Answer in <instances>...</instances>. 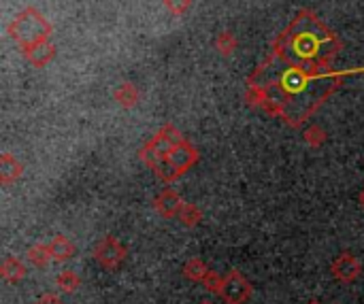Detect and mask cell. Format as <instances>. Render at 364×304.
<instances>
[{
	"instance_id": "11",
	"label": "cell",
	"mask_w": 364,
	"mask_h": 304,
	"mask_svg": "<svg viewBox=\"0 0 364 304\" xmlns=\"http://www.w3.org/2000/svg\"><path fill=\"white\" fill-rule=\"evenodd\" d=\"M0 275H2L4 281L17 283V281H21V279L28 275V271H26V266H23L21 260L9 256V258H4V262H2V266H0Z\"/></svg>"
},
{
	"instance_id": "12",
	"label": "cell",
	"mask_w": 364,
	"mask_h": 304,
	"mask_svg": "<svg viewBox=\"0 0 364 304\" xmlns=\"http://www.w3.org/2000/svg\"><path fill=\"white\" fill-rule=\"evenodd\" d=\"M49 251H51V258H53L55 262H66V260H70V258L75 256V245H73L66 237L58 234V237L49 243Z\"/></svg>"
},
{
	"instance_id": "19",
	"label": "cell",
	"mask_w": 364,
	"mask_h": 304,
	"mask_svg": "<svg viewBox=\"0 0 364 304\" xmlns=\"http://www.w3.org/2000/svg\"><path fill=\"white\" fill-rule=\"evenodd\" d=\"M305 143L311 147H322L326 143V132L320 126H309L305 130Z\"/></svg>"
},
{
	"instance_id": "2",
	"label": "cell",
	"mask_w": 364,
	"mask_h": 304,
	"mask_svg": "<svg viewBox=\"0 0 364 304\" xmlns=\"http://www.w3.org/2000/svg\"><path fill=\"white\" fill-rule=\"evenodd\" d=\"M9 34L21 47V51H28L34 45L51 38V23L41 15V11L28 6L15 15V19L9 26Z\"/></svg>"
},
{
	"instance_id": "21",
	"label": "cell",
	"mask_w": 364,
	"mask_h": 304,
	"mask_svg": "<svg viewBox=\"0 0 364 304\" xmlns=\"http://www.w3.org/2000/svg\"><path fill=\"white\" fill-rule=\"evenodd\" d=\"M192 0H164V6L173 13V15H183L190 9Z\"/></svg>"
},
{
	"instance_id": "9",
	"label": "cell",
	"mask_w": 364,
	"mask_h": 304,
	"mask_svg": "<svg viewBox=\"0 0 364 304\" xmlns=\"http://www.w3.org/2000/svg\"><path fill=\"white\" fill-rule=\"evenodd\" d=\"M23 55L28 58V62H30V64H34L36 68H43V66H47V64L53 60V55H55V47H53V43H51V38H49V40H45V43L34 45L32 49L23 51Z\"/></svg>"
},
{
	"instance_id": "25",
	"label": "cell",
	"mask_w": 364,
	"mask_h": 304,
	"mask_svg": "<svg viewBox=\"0 0 364 304\" xmlns=\"http://www.w3.org/2000/svg\"><path fill=\"white\" fill-rule=\"evenodd\" d=\"M307 304H320L318 300H311V303H307Z\"/></svg>"
},
{
	"instance_id": "13",
	"label": "cell",
	"mask_w": 364,
	"mask_h": 304,
	"mask_svg": "<svg viewBox=\"0 0 364 304\" xmlns=\"http://www.w3.org/2000/svg\"><path fill=\"white\" fill-rule=\"evenodd\" d=\"M139 98H141V94H139V89H136L132 83H122V85L115 89V100H117L124 109L134 107V104L139 102Z\"/></svg>"
},
{
	"instance_id": "20",
	"label": "cell",
	"mask_w": 364,
	"mask_h": 304,
	"mask_svg": "<svg viewBox=\"0 0 364 304\" xmlns=\"http://www.w3.org/2000/svg\"><path fill=\"white\" fill-rule=\"evenodd\" d=\"M222 277L218 275V273H207V277L203 279V286H205V290H209L211 294H220V290H222Z\"/></svg>"
},
{
	"instance_id": "17",
	"label": "cell",
	"mask_w": 364,
	"mask_h": 304,
	"mask_svg": "<svg viewBox=\"0 0 364 304\" xmlns=\"http://www.w3.org/2000/svg\"><path fill=\"white\" fill-rule=\"evenodd\" d=\"M237 36L232 34V32H220L218 34V38H215V49L222 53V55H232L235 53V49H237Z\"/></svg>"
},
{
	"instance_id": "1",
	"label": "cell",
	"mask_w": 364,
	"mask_h": 304,
	"mask_svg": "<svg viewBox=\"0 0 364 304\" xmlns=\"http://www.w3.org/2000/svg\"><path fill=\"white\" fill-rule=\"evenodd\" d=\"M354 72H360V68L341 72L311 68L271 53V58L250 77L247 100L254 107H262L269 115L301 126L339 85L341 77Z\"/></svg>"
},
{
	"instance_id": "18",
	"label": "cell",
	"mask_w": 364,
	"mask_h": 304,
	"mask_svg": "<svg viewBox=\"0 0 364 304\" xmlns=\"http://www.w3.org/2000/svg\"><path fill=\"white\" fill-rule=\"evenodd\" d=\"M179 222L183 224V226H188V228H194V226H198V222H200V211L194 207V205H186L183 202V207H181V211H179Z\"/></svg>"
},
{
	"instance_id": "22",
	"label": "cell",
	"mask_w": 364,
	"mask_h": 304,
	"mask_svg": "<svg viewBox=\"0 0 364 304\" xmlns=\"http://www.w3.org/2000/svg\"><path fill=\"white\" fill-rule=\"evenodd\" d=\"M34 304H64L55 294H43Z\"/></svg>"
},
{
	"instance_id": "8",
	"label": "cell",
	"mask_w": 364,
	"mask_h": 304,
	"mask_svg": "<svg viewBox=\"0 0 364 304\" xmlns=\"http://www.w3.org/2000/svg\"><path fill=\"white\" fill-rule=\"evenodd\" d=\"M183 207V200L179 198V194L171 188H166L162 194H158V198L154 200V209L162 215V217H177L179 211Z\"/></svg>"
},
{
	"instance_id": "24",
	"label": "cell",
	"mask_w": 364,
	"mask_h": 304,
	"mask_svg": "<svg viewBox=\"0 0 364 304\" xmlns=\"http://www.w3.org/2000/svg\"><path fill=\"white\" fill-rule=\"evenodd\" d=\"M200 304H213L211 300H205V303H200Z\"/></svg>"
},
{
	"instance_id": "6",
	"label": "cell",
	"mask_w": 364,
	"mask_h": 304,
	"mask_svg": "<svg viewBox=\"0 0 364 304\" xmlns=\"http://www.w3.org/2000/svg\"><path fill=\"white\" fill-rule=\"evenodd\" d=\"M94 258L100 266L109 268V271H115L119 268V264L126 260V247L113 239V237H105L96 243L94 247Z\"/></svg>"
},
{
	"instance_id": "7",
	"label": "cell",
	"mask_w": 364,
	"mask_h": 304,
	"mask_svg": "<svg viewBox=\"0 0 364 304\" xmlns=\"http://www.w3.org/2000/svg\"><path fill=\"white\" fill-rule=\"evenodd\" d=\"M331 273L337 281L341 283H352L360 277L363 273V264L352 256V254H341L333 260L331 264Z\"/></svg>"
},
{
	"instance_id": "14",
	"label": "cell",
	"mask_w": 364,
	"mask_h": 304,
	"mask_svg": "<svg viewBox=\"0 0 364 304\" xmlns=\"http://www.w3.org/2000/svg\"><path fill=\"white\" fill-rule=\"evenodd\" d=\"M26 256H28V262L36 268H45L49 264V260H53L49 245H34L26 251Z\"/></svg>"
},
{
	"instance_id": "4",
	"label": "cell",
	"mask_w": 364,
	"mask_h": 304,
	"mask_svg": "<svg viewBox=\"0 0 364 304\" xmlns=\"http://www.w3.org/2000/svg\"><path fill=\"white\" fill-rule=\"evenodd\" d=\"M183 141V136H181V132L175 128V126H164L143 149H141V160L149 166V168H156L168 153H171V149L177 145V143H181Z\"/></svg>"
},
{
	"instance_id": "15",
	"label": "cell",
	"mask_w": 364,
	"mask_h": 304,
	"mask_svg": "<svg viewBox=\"0 0 364 304\" xmlns=\"http://www.w3.org/2000/svg\"><path fill=\"white\" fill-rule=\"evenodd\" d=\"M55 286H58V290L62 294H75L79 290V286H81V279L73 271H62L58 275V279H55Z\"/></svg>"
},
{
	"instance_id": "10",
	"label": "cell",
	"mask_w": 364,
	"mask_h": 304,
	"mask_svg": "<svg viewBox=\"0 0 364 304\" xmlns=\"http://www.w3.org/2000/svg\"><path fill=\"white\" fill-rule=\"evenodd\" d=\"M21 170H23V166L11 153H2V158H0V181L4 185H11L13 181H17L21 177Z\"/></svg>"
},
{
	"instance_id": "16",
	"label": "cell",
	"mask_w": 364,
	"mask_h": 304,
	"mask_svg": "<svg viewBox=\"0 0 364 304\" xmlns=\"http://www.w3.org/2000/svg\"><path fill=\"white\" fill-rule=\"evenodd\" d=\"M207 273H209L207 264H205L203 260H198V258L190 260V262L183 266V275H186L188 279H192V281H200V283H203V279L207 277Z\"/></svg>"
},
{
	"instance_id": "23",
	"label": "cell",
	"mask_w": 364,
	"mask_h": 304,
	"mask_svg": "<svg viewBox=\"0 0 364 304\" xmlns=\"http://www.w3.org/2000/svg\"><path fill=\"white\" fill-rule=\"evenodd\" d=\"M358 205H360V207L364 209V190L360 192V194H358Z\"/></svg>"
},
{
	"instance_id": "5",
	"label": "cell",
	"mask_w": 364,
	"mask_h": 304,
	"mask_svg": "<svg viewBox=\"0 0 364 304\" xmlns=\"http://www.w3.org/2000/svg\"><path fill=\"white\" fill-rule=\"evenodd\" d=\"M220 296L226 304H245L252 296V283L241 273L230 271L222 281Z\"/></svg>"
},
{
	"instance_id": "3",
	"label": "cell",
	"mask_w": 364,
	"mask_h": 304,
	"mask_svg": "<svg viewBox=\"0 0 364 304\" xmlns=\"http://www.w3.org/2000/svg\"><path fill=\"white\" fill-rule=\"evenodd\" d=\"M196 162H198V151L183 139L181 143H177V145L171 149V153H168L154 170H156V175H158L162 181L171 183V181H175L177 177H181L188 168H192Z\"/></svg>"
}]
</instances>
